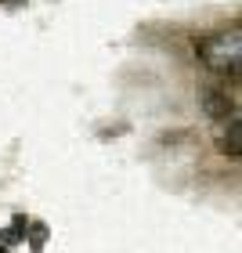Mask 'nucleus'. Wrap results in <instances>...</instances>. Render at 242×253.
<instances>
[{
	"instance_id": "nucleus-1",
	"label": "nucleus",
	"mask_w": 242,
	"mask_h": 253,
	"mask_svg": "<svg viewBox=\"0 0 242 253\" xmlns=\"http://www.w3.org/2000/svg\"><path fill=\"white\" fill-rule=\"evenodd\" d=\"M202 62L217 69V73H239V54H242V43H239V29L232 33H221V37H213V40H206L202 47Z\"/></svg>"
},
{
	"instance_id": "nucleus-2",
	"label": "nucleus",
	"mask_w": 242,
	"mask_h": 253,
	"mask_svg": "<svg viewBox=\"0 0 242 253\" xmlns=\"http://www.w3.org/2000/svg\"><path fill=\"white\" fill-rule=\"evenodd\" d=\"M202 109H206V116H213V120H235V101L224 94V90H217V87H206L202 90Z\"/></svg>"
},
{
	"instance_id": "nucleus-3",
	"label": "nucleus",
	"mask_w": 242,
	"mask_h": 253,
	"mask_svg": "<svg viewBox=\"0 0 242 253\" xmlns=\"http://www.w3.org/2000/svg\"><path fill=\"white\" fill-rule=\"evenodd\" d=\"M239 137H242V130H239V116H235V120H228V134H224V152L232 159H239Z\"/></svg>"
},
{
	"instance_id": "nucleus-4",
	"label": "nucleus",
	"mask_w": 242,
	"mask_h": 253,
	"mask_svg": "<svg viewBox=\"0 0 242 253\" xmlns=\"http://www.w3.org/2000/svg\"><path fill=\"white\" fill-rule=\"evenodd\" d=\"M0 253H7V250H0Z\"/></svg>"
}]
</instances>
